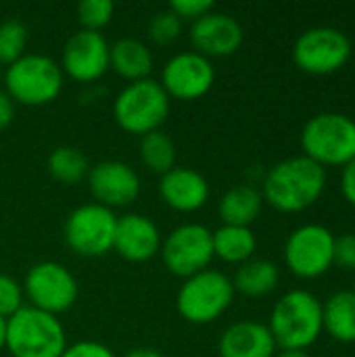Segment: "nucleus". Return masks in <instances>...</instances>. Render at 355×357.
<instances>
[{
	"label": "nucleus",
	"instance_id": "1",
	"mask_svg": "<svg viewBox=\"0 0 355 357\" xmlns=\"http://www.w3.org/2000/svg\"><path fill=\"white\" fill-rule=\"evenodd\" d=\"M324 188L326 169L299 155L270 167L262 182V197L264 203L280 213H299L318 203Z\"/></svg>",
	"mask_w": 355,
	"mask_h": 357
},
{
	"label": "nucleus",
	"instance_id": "2",
	"mask_svg": "<svg viewBox=\"0 0 355 357\" xmlns=\"http://www.w3.org/2000/svg\"><path fill=\"white\" fill-rule=\"evenodd\" d=\"M268 328L276 347L308 351L324 333L322 301L305 289L289 291L272 307Z\"/></svg>",
	"mask_w": 355,
	"mask_h": 357
},
{
	"label": "nucleus",
	"instance_id": "3",
	"mask_svg": "<svg viewBox=\"0 0 355 357\" xmlns=\"http://www.w3.org/2000/svg\"><path fill=\"white\" fill-rule=\"evenodd\" d=\"M67 335L52 314L23 305L6 318V347L13 357H61Z\"/></svg>",
	"mask_w": 355,
	"mask_h": 357
},
{
	"label": "nucleus",
	"instance_id": "4",
	"mask_svg": "<svg viewBox=\"0 0 355 357\" xmlns=\"http://www.w3.org/2000/svg\"><path fill=\"white\" fill-rule=\"evenodd\" d=\"M63 69L46 54H23L4 71V92L15 105L44 107L59 98L63 90Z\"/></svg>",
	"mask_w": 355,
	"mask_h": 357
},
{
	"label": "nucleus",
	"instance_id": "5",
	"mask_svg": "<svg viewBox=\"0 0 355 357\" xmlns=\"http://www.w3.org/2000/svg\"><path fill=\"white\" fill-rule=\"evenodd\" d=\"M303 157L326 167H345L355 159V121L345 113L314 115L301 132Z\"/></svg>",
	"mask_w": 355,
	"mask_h": 357
},
{
	"label": "nucleus",
	"instance_id": "6",
	"mask_svg": "<svg viewBox=\"0 0 355 357\" xmlns=\"http://www.w3.org/2000/svg\"><path fill=\"white\" fill-rule=\"evenodd\" d=\"M172 98L153 77L128 84L113 100V117L128 134H151L169 117Z\"/></svg>",
	"mask_w": 355,
	"mask_h": 357
},
{
	"label": "nucleus",
	"instance_id": "7",
	"mask_svg": "<svg viewBox=\"0 0 355 357\" xmlns=\"http://www.w3.org/2000/svg\"><path fill=\"white\" fill-rule=\"evenodd\" d=\"M234 295L232 280L224 272L207 268L184 278L176 295V310L190 324H211L230 310Z\"/></svg>",
	"mask_w": 355,
	"mask_h": 357
},
{
	"label": "nucleus",
	"instance_id": "8",
	"mask_svg": "<svg viewBox=\"0 0 355 357\" xmlns=\"http://www.w3.org/2000/svg\"><path fill=\"white\" fill-rule=\"evenodd\" d=\"M117 215L113 209L98 203L75 207L65 220V243L82 257H103L113 251Z\"/></svg>",
	"mask_w": 355,
	"mask_h": 357
},
{
	"label": "nucleus",
	"instance_id": "9",
	"mask_svg": "<svg viewBox=\"0 0 355 357\" xmlns=\"http://www.w3.org/2000/svg\"><path fill=\"white\" fill-rule=\"evenodd\" d=\"M161 261L178 278H190L213 261V232L197 222L174 228L159 249Z\"/></svg>",
	"mask_w": 355,
	"mask_h": 357
},
{
	"label": "nucleus",
	"instance_id": "10",
	"mask_svg": "<svg viewBox=\"0 0 355 357\" xmlns=\"http://www.w3.org/2000/svg\"><path fill=\"white\" fill-rule=\"evenodd\" d=\"M285 264L303 280L324 276L335 266V234L322 224L295 228L285 243Z\"/></svg>",
	"mask_w": 355,
	"mask_h": 357
},
{
	"label": "nucleus",
	"instance_id": "11",
	"mask_svg": "<svg viewBox=\"0 0 355 357\" xmlns=\"http://www.w3.org/2000/svg\"><path fill=\"white\" fill-rule=\"evenodd\" d=\"M23 295L29 305L59 316L71 310L80 297V287L75 276L59 261L33 264L23 278Z\"/></svg>",
	"mask_w": 355,
	"mask_h": 357
},
{
	"label": "nucleus",
	"instance_id": "12",
	"mask_svg": "<svg viewBox=\"0 0 355 357\" xmlns=\"http://www.w3.org/2000/svg\"><path fill=\"white\" fill-rule=\"evenodd\" d=\"M349 56L352 42L337 27L305 29L293 46L295 65L310 75H331L343 69Z\"/></svg>",
	"mask_w": 355,
	"mask_h": 357
},
{
	"label": "nucleus",
	"instance_id": "13",
	"mask_svg": "<svg viewBox=\"0 0 355 357\" xmlns=\"http://www.w3.org/2000/svg\"><path fill=\"white\" fill-rule=\"evenodd\" d=\"M216 82L213 63L195 52H178L174 54L161 69V88L167 92L169 98L178 100H197L205 96Z\"/></svg>",
	"mask_w": 355,
	"mask_h": 357
},
{
	"label": "nucleus",
	"instance_id": "14",
	"mask_svg": "<svg viewBox=\"0 0 355 357\" xmlns=\"http://www.w3.org/2000/svg\"><path fill=\"white\" fill-rule=\"evenodd\" d=\"M109 48L111 44L103 31L77 29L63 46L61 69L75 82L90 84L109 71Z\"/></svg>",
	"mask_w": 355,
	"mask_h": 357
},
{
	"label": "nucleus",
	"instance_id": "15",
	"mask_svg": "<svg viewBox=\"0 0 355 357\" xmlns=\"http://www.w3.org/2000/svg\"><path fill=\"white\" fill-rule=\"evenodd\" d=\"M86 180L94 203L109 209L128 207L140 195V178L136 169L123 161H100L90 167Z\"/></svg>",
	"mask_w": 355,
	"mask_h": 357
},
{
	"label": "nucleus",
	"instance_id": "16",
	"mask_svg": "<svg viewBox=\"0 0 355 357\" xmlns=\"http://www.w3.org/2000/svg\"><path fill=\"white\" fill-rule=\"evenodd\" d=\"M243 38L245 33L241 23L232 15L220 10H209L190 25V44L195 52L207 56L209 61L213 56L234 54L241 48Z\"/></svg>",
	"mask_w": 355,
	"mask_h": 357
},
{
	"label": "nucleus",
	"instance_id": "17",
	"mask_svg": "<svg viewBox=\"0 0 355 357\" xmlns=\"http://www.w3.org/2000/svg\"><path fill=\"white\" fill-rule=\"evenodd\" d=\"M161 232L157 224L142 213H126L117 218L113 251H117L126 261L142 264L159 255Z\"/></svg>",
	"mask_w": 355,
	"mask_h": 357
},
{
	"label": "nucleus",
	"instance_id": "18",
	"mask_svg": "<svg viewBox=\"0 0 355 357\" xmlns=\"http://www.w3.org/2000/svg\"><path fill=\"white\" fill-rule=\"evenodd\" d=\"M159 197L161 201L180 211L192 213L199 211L209 199V184L205 176L192 167H174L159 180Z\"/></svg>",
	"mask_w": 355,
	"mask_h": 357
},
{
	"label": "nucleus",
	"instance_id": "19",
	"mask_svg": "<svg viewBox=\"0 0 355 357\" xmlns=\"http://www.w3.org/2000/svg\"><path fill=\"white\" fill-rule=\"evenodd\" d=\"M276 349L268 324L253 320L230 324L218 341L220 357H274Z\"/></svg>",
	"mask_w": 355,
	"mask_h": 357
},
{
	"label": "nucleus",
	"instance_id": "20",
	"mask_svg": "<svg viewBox=\"0 0 355 357\" xmlns=\"http://www.w3.org/2000/svg\"><path fill=\"white\" fill-rule=\"evenodd\" d=\"M155 56L149 44L138 38H121L109 48V69H113L119 77L132 82L149 79L153 73Z\"/></svg>",
	"mask_w": 355,
	"mask_h": 357
},
{
	"label": "nucleus",
	"instance_id": "21",
	"mask_svg": "<svg viewBox=\"0 0 355 357\" xmlns=\"http://www.w3.org/2000/svg\"><path fill=\"white\" fill-rule=\"evenodd\" d=\"M264 207L262 190L253 184H236L228 188L218 205V213L224 226H243L251 228V224L259 218Z\"/></svg>",
	"mask_w": 355,
	"mask_h": 357
},
{
	"label": "nucleus",
	"instance_id": "22",
	"mask_svg": "<svg viewBox=\"0 0 355 357\" xmlns=\"http://www.w3.org/2000/svg\"><path fill=\"white\" fill-rule=\"evenodd\" d=\"M322 324L333 341L355 343V291H337L322 303Z\"/></svg>",
	"mask_w": 355,
	"mask_h": 357
},
{
	"label": "nucleus",
	"instance_id": "23",
	"mask_svg": "<svg viewBox=\"0 0 355 357\" xmlns=\"http://www.w3.org/2000/svg\"><path fill=\"white\" fill-rule=\"evenodd\" d=\"M230 280H232V287L236 293L251 297V299H259V297H266L272 291H276L280 272L274 261L253 257V259L241 264Z\"/></svg>",
	"mask_w": 355,
	"mask_h": 357
},
{
	"label": "nucleus",
	"instance_id": "24",
	"mask_svg": "<svg viewBox=\"0 0 355 357\" xmlns=\"http://www.w3.org/2000/svg\"><path fill=\"white\" fill-rule=\"evenodd\" d=\"M255 249H257V238L251 228L222 224L213 232V255L224 264L241 266L253 259Z\"/></svg>",
	"mask_w": 355,
	"mask_h": 357
},
{
	"label": "nucleus",
	"instance_id": "25",
	"mask_svg": "<svg viewBox=\"0 0 355 357\" xmlns=\"http://www.w3.org/2000/svg\"><path fill=\"white\" fill-rule=\"evenodd\" d=\"M48 172L50 176L67 186L80 184L82 180L88 178L90 172V163L88 157L75 149V146H59L48 155Z\"/></svg>",
	"mask_w": 355,
	"mask_h": 357
},
{
	"label": "nucleus",
	"instance_id": "26",
	"mask_svg": "<svg viewBox=\"0 0 355 357\" xmlns=\"http://www.w3.org/2000/svg\"><path fill=\"white\" fill-rule=\"evenodd\" d=\"M176 144L174 140L161 132V130H155L151 134H144L140 138V161L142 165L153 172V174H167L169 169L176 167Z\"/></svg>",
	"mask_w": 355,
	"mask_h": 357
},
{
	"label": "nucleus",
	"instance_id": "27",
	"mask_svg": "<svg viewBox=\"0 0 355 357\" xmlns=\"http://www.w3.org/2000/svg\"><path fill=\"white\" fill-rule=\"evenodd\" d=\"M27 48V27L19 19H8L0 23V63L13 65L25 54Z\"/></svg>",
	"mask_w": 355,
	"mask_h": 357
},
{
	"label": "nucleus",
	"instance_id": "28",
	"mask_svg": "<svg viewBox=\"0 0 355 357\" xmlns=\"http://www.w3.org/2000/svg\"><path fill=\"white\" fill-rule=\"evenodd\" d=\"M182 25H184V21L167 6V8L155 13V15L149 19L146 33H149V38H151L155 44L165 46V44H172V42H176V40L180 38Z\"/></svg>",
	"mask_w": 355,
	"mask_h": 357
},
{
	"label": "nucleus",
	"instance_id": "29",
	"mask_svg": "<svg viewBox=\"0 0 355 357\" xmlns=\"http://www.w3.org/2000/svg\"><path fill=\"white\" fill-rule=\"evenodd\" d=\"M113 15L115 4L111 0H82L77 4V21L88 31H100L111 23Z\"/></svg>",
	"mask_w": 355,
	"mask_h": 357
},
{
	"label": "nucleus",
	"instance_id": "30",
	"mask_svg": "<svg viewBox=\"0 0 355 357\" xmlns=\"http://www.w3.org/2000/svg\"><path fill=\"white\" fill-rule=\"evenodd\" d=\"M23 307V287L8 274H0V318H10Z\"/></svg>",
	"mask_w": 355,
	"mask_h": 357
},
{
	"label": "nucleus",
	"instance_id": "31",
	"mask_svg": "<svg viewBox=\"0 0 355 357\" xmlns=\"http://www.w3.org/2000/svg\"><path fill=\"white\" fill-rule=\"evenodd\" d=\"M169 8L182 19V21H197L203 15H207L209 10H213V2L211 0H174L169 4Z\"/></svg>",
	"mask_w": 355,
	"mask_h": 357
},
{
	"label": "nucleus",
	"instance_id": "32",
	"mask_svg": "<svg viewBox=\"0 0 355 357\" xmlns=\"http://www.w3.org/2000/svg\"><path fill=\"white\" fill-rule=\"evenodd\" d=\"M335 266L355 272V234L347 232L343 236H335Z\"/></svg>",
	"mask_w": 355,
	"mask_h": 357
},
{
	"label": "nucleus",
	"instance_id": "33",
	"mask_svg": "<svg viewBox=\"0 0 355 357\" xmlns=\"http://www.w3.org/2000/svg\"><path fill=\"white\" fill-rule=\"evenodd\" d=\"M61 357H117L107 345L98 341H77L65 347Z\"/></svg>",
	"mask_w": 355,
	"mask_h": 357
},
{
	"label": "nucleus",
	"instance_id": "34",
	"mask_svg": "<svg viewBox=\"0 0 355 357\" xmlns=\"http://www.w3.org/2000/svg\"><path fill=\"white\" fill-rule=\"evenodd\" d=\"M341 192H343L345 201L352 207H355V159L349 161L343 167V174H341Z\"/></svg>",
	"mask_w": 355,
	"mask_h": 357
},
{
	"label": "nucleus",
	"instance_id": "35",
	"mask_svg": "<svg viewBox=\"0 0 355 357\" xmlns=\"http://www.w3.org/2000/svg\"><path fill=\"white\" fill-rule=\"evenodd\" d=\"M15 119V100L4 92L0 90V132L6 130Z\"/></svg>",
	"mask_w": 355,
	"mask_h": 357
},
{
	"label": "nucleus",
	"instance_id": "36",
	"mask_svg": "<svg viewBox=\"0 0 355 357\" xmlns=\"http://www.w3.org/2000/svg\"><path fill=\"white\" fill-rule=\"evenodd\" d=\"M123 357H165L161 351L153 349V347H136V349H130Z\"/></svg>",
	"mask_w": 355,
	"mask_h": 357
},
{
	"label": "nucleus",
	"instance_id": "37",
	"mask_svg": "<svg viewBox=\"0 0 355 357\" xmlns=\"http://www.w3.org/2000/svg\"><path fill=\"white\" fill-rule=\"evenodd\" d=\"M278 357H312L305 349H282Z\"/></svg>",
	"mask_w": 355,
	"mask_h": 357
},
{
	"label": "nucleus",
	"instance_id": "38",
	"mask_svg": "<svg viewBox=\"0 0 355 357\" xmlns=\"http://www.w3.org/2000/svg\"><path fill=\"white\" fill-rule=\"evenodd\" d=\"M6 347V318H0V351Z\"/></svg>",
	"mask_w": 355,
	"mask_h": 357
}]
</instances>
